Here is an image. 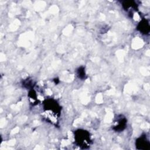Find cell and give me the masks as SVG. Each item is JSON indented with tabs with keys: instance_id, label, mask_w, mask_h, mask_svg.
<instances>
[{
	"instance_id": "obj_7",
	"label": "cell",
	"mask_w": 150,
	"mask_h": 150,
	"mask_svg": "<svg viewBox=\"0 0 150 150\" xmlns=\"http://www.w3.org/2000/svg\"><path fill=\"white\" fill-rule=\"evenodd\" d=\"M28 97H29L30 102L33 105L36 104L37 94H36V91L33 88L29 90V94H28Z\"/></svg>"
},
{
	"instance_id": "obj_4",
	"label": "cell",
	"mask_w": 150,
	"mask_h": 150,
	"mask_svg": "<svg viewBox=\"0 0 150 150\" xmlns=\"http://www.w3.org/2000/svg\"><path fill=\"white\" fill-rule=\"evenodd\" d=\"M135 146L138 149L148 150L150 148V142L145 134L142 135L135 141Z\"/></svg>"
},
{
	"instance_id": "obj_8",
	"label": "cell",
	"mask_w": 150,
	"mask_h": 150,
	"mask_svg": "<svg viewBox=\"0 0 150 150\" xmlns=\"http://www.w3.org/2000/svg\"><path fill=\"white\" fill-rule=\"evenodd\" d=\"M34 84L35 83L33 82V80L29 78H28V79L24 80L22 82L23 87H24L25 88H26L29 90L32 89V88L34 86Z\"/></svg>"
},
{
	"instance_id": "obj_6",
	"label": "cell",
	"mask_w": 150,
	"mask_h": 150,
	"mask_svg": "<svg viewBox=\"0 0 150 150\" xmlns=\"http://www.w3.org/2000/svg\"><path fill=\"white\" fill-rule=\"evenodd\" d=\"M122 8L125 11H128L130 8L134 9H138V5L135 1H124L121 2Z\"/></svg>"
},
{
	"instance_id": "obj_1",
	"label": "cell",
	"mask_w": 150,
	"mask_h": 150,
	"mask_svg": "<svg viewBox=\"0 0 150 150\" xmlns=\"http://www.w3.org/2000/svg\"><path fill=\"white\" fill-rule=\"evenodd\" d=\"M43 111L46 121L56 124L60 115L61 107L56 100L49 98L43 102Z\"/></svg>"
},
{
	"instance_id": "obj_2",
	"label": "cell",
	"mask_w": 150,
	"mask_h": 150,
	"mask_svg": "<svg viewBox=\"0 0 150 150\" xmlns=\"http://www.w3.org/2000/svg\"><path fill=\"white\" fill-rule=\"evenodd\" d=\"M74 142L77 146L82 149L88 148L91 143L89 132L82 129H79L75 131Z\"/></svg>"
},
{
	"instance_id": "obj_3",
	"label": "cell",
	"mask_w": 150,
	"mask_h": 150,
	"mask_svg": "<svg viewBox=\"0 0 150 150\" xmlns=\"http://www.w3.org/2000/svg\"><path fill=\"white\" fill-rule=\"evenodd\" d=\"M127 120L122 115H119L116 118L114 121V125L112 126V129L116 132L122 131L127 126Z\"/></svg>"
},
{
	"instance_id": "obj_9",
	"label": "cell",
	"mask_w": 150,
	"mask_h": 150,
	"mask_svg": "<svg viewBox=\"0 0 150 150\" xmlns=\"http://www.w3.org/2000/svg\"><path fill=\"white\" fill-rule=\"evenodd\" d=\"M77 76L80 79H84L86 76L85 68L83 66H80L77 70Z\"/></svg>"
},
{
	"instance_id": "obj_5",
	"label": "cell",
	"mask_w": 150,
	"mask_h": 150,
	"mask_svg": "<svg viewBox=\"0 0 150 150\" xmlns=\"http://www.w3.org/2000/svg\"><path fill=\"white\" fill-rule=\"evenodd\" d=\"M137 29L142 34L146 35L149 33L150 26L148 21L145 19H142L137 26Z\"/></svg>"
}]
</instances>
